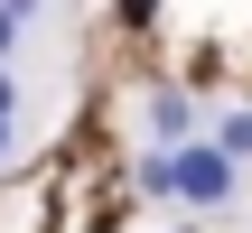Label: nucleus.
<instances>
[{
    "instance_id": "obj_1",
    "label": "nucleus",
    "mask_w": 252,
    "mask_h": 233,
    "mask_svg": "<svg viewBox=\"0 0 252 233\" xmlns=\"http://www.w3.org/2000/svg\"><path fill=\"white\" fill-rule=\"evenodd\" d=\"M131 187H140L150 205H196V215H224V205H234V187H243V168H234L224 149L187 140V149H150Z\"/></svg>"
},
{
    "instance_id": "obj_5",
    "label": "nucleus",
    "mask_w": 252,
    "mask_h": 233,
    "mask_svg": "<svg viewBox=\"0 0 252 233\" xmlns=\"http://www.w3.org/2000/svg\"><path fill=\"white\" fill-rule=\"evenodd\" d=\"M9 56H19V19L0 9V65H9Z\"/></svg>"
},
{
    "instance_id": "obj_6",
    "label": "nucleus",
    "mask_w": 252,
    "mask_h": 233,
    "mask_svg": "<svg viewBox=\"0 0 252 233\" xmlns=\"http://www.w3.org/2000/svg\"><path fill=\"white\" fill-rule=\"evenodd\" d=\"M0 9H9V19H19V28H28V19H37V9H47V0H0Z\"/></svg>"
},
{
    "instance_id": "obj_2",
    "label": "nucleus",
    "mask_w": 252,
    "mask_h": 233,
    "mask_svg": "<svg viewBox=\"0 0 252 233\" xmlns=\"http://www.w3.org/2000/svg\"><path fill=\"white\" fill-rule=\"evenodd\" d=\"M196 121H206V112H196V93H150V140H159V149H187V140H196Z\"/></svg>"
},
{
    "instance_id": "obj_3",
    "label": "nucleus",
    "mask_w": 252,
    "mask_h": 233,
    "mask_svg": "<svg viewBox=\"0 0 252 233\" xmlns=\"http://www.w3.org/2000/svg\"><path fill=\"white\" fill-rule=\"evenodd\" d=\"M206 149H224L234 168H252V112L234 103V112H215V131H206Z\"/></svg>"
},
{
    "instance_id": "obj_4",
    "label": "nucleus",
    "mask_w": 252,
    "mask_h": 233,
    "mask_svg": "<svg viewBox=\"0 0 252 233\" xmlns=\"http://www.w3.org/2000/svg\"><path fill=\"white\" fill-rule=\"evenodd\" d=\"M9 149H19V75L0 65V159H9Z\"/></svg>"
}]
</instances>
